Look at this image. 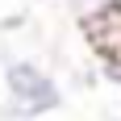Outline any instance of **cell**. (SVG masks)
<instances>
[{
	"mask_svg": "<svg viewBox=\"0 0 121 121\" xmlns=\"http://www.w3.org/2000/svg\"><path fill=\"white\" fill-rule=\"evenodd\" d=\"M4 113L13 121H38L63 109V84L34 59H4Z\"/></svg>",
	"mask_w": 121,
	"mask_h": 121,
	"instance_id": "6da1fadb",
	"label": "cell"
},
{
	"mask_svg": "<svg viewBox=\"0 0 121 121\" xmlns=\"http://www.w3.org/2000/svg\"><path fill=\"white\" fill-rule=\"evenodd\" d=\"M113 121H117V117H113Z\"/></svg>",
	"mask_w": 121,
	"mask_h": 121,
	"instance_id": "7a4b0ae2",
	"label": "cell"
}]
</instances>
